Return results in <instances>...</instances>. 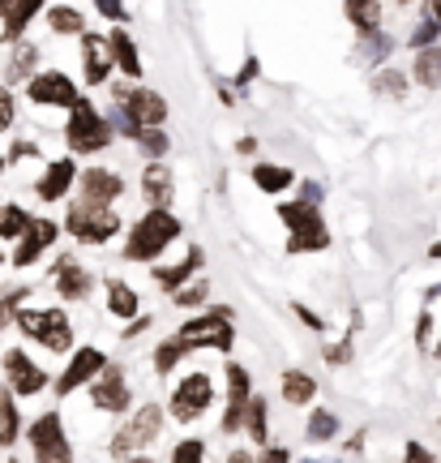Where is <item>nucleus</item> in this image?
<instances>
[{"label":"nucleus","instance_id":"f257e3e1","mask_svg":"<svg viewBox=\"0 0 441 463\" xmlns=\"http://www.w3.org/2000/svg\"><path fill=\"white\" fill-rule=\"evenodd\" d=\"M176 236H180V219L167 206H150V215L133 223L129 241H125V258L129 262H155Z\"/></svg>","mask_w":441,"mask_h":463},{"label":"nucleus","instance_id":"f03ea898","mask_svg":"<svg viewBox=\"0 0 441 463\" xmlns=\"http://www.w3.org/2000/svg\"><path fill=\"white\" fill-rule=\"evenodd\" d=\"M69 112H73V116H69V125H65V142H69V150H73V155H95V150H103L116 137L112 125H108V116L99 112L86 95L73 103Z\"/></svg>","mask_w":441,"mask_h":463},{"label":"nucleus","instance_id":"7ed1b4c3","mask_svg":"<svg viewBox=\"0 0 441 463\" xmlns=\"http://www.w3.org/2000/svg\"><path fill=\"white\" fill-rule=\"evenodd\" d=\"M14 322L22 326V335H31L39 347L48 352H69L73 347V326L61 309H14Z\"/></svg>","mask_w":441,"mask_h":463},{"label":"nucleus","instance_id":"20e7f679","mask_svg":"<svg viewBox=\"0 0 441 463\" xmlns=\"http://www.w3.org/2000/svg\"><path fill=\"white\" fill-rule=\"evenodd\" d=\"M65 232H73V241L82 245H108L116 232H120V215L112 206H90V202H73L65 219Z\"/></svg>","mask_w":441,"mask_h":463},{"label":"nucleus","instance_id":"39448f33","mask_svg":"<svg viewBox=\"0 0 441 463\" xmlns=\"http://www.w3.org/2000/svg\"><path fill=\"white\" fill-rule=\"evenodd\" d=\"M176 335L189 344V352H193V347H219V352H231V339H236V335H231V309H211V314L184 322Z\"/></svg>","mask_w":441,"mask_h":463},{"label":"nucleus","instance_id":"423d86ee","mask_svg":"<svg viewBox=\"0 0 441 463\" xmlns=\"http://www.w3.org/2000/svg\"><path fill=\"white\" fill-rule=\"evenodd\" d=\"M26 438H31L34 459H43V463H56V459L65 463V459H73V447H69L65 425H61V416H56V412H43V416H39L31 430H26Z\"/></svg>","mask_w":441,"mask_h":463},{"label":"nucleus","instance_id":"0eeeda50","mask_svg":"<svg viewBox=\"0 0 441 463\" xmlns=\"http://www.w3.org/2000/svg\"><path fill=\"white\" fill-rule=\"evenodd\" d=\"M26 99L39 103V108H73L82 95H78L73 78L48 69V73H31V82H26Z\"/></svg>","mask_w":441,"mask_h":463},{"label":"nucleus","instance_id":"6e6552de","mask_svg":"<svg viewBox=\"0 0 441 463\" xmlns=\"http://www.w3.org/2000/svg\"><path fill=\"white\" fill-rule=\"evenodd\" d=\"M90 399H95V408H103V412H125L129 408V382H125V369L112 361H103V369H99L95 378H90Z\"/></svg>","mask_w":441,"mask_h":463},{"label":"nucleus","instance_id":"1a4fd4ad","mask_svg":"<svg viewBox=\"0 0 441 463\" xmlns=\"http://www.w3.org/2000/svg\"><path fill=\"white\" fill-rule=\"evenodd\" d=\"M112 99L137 120V125H164L167 120V99L159 90H125V82L112 86Z\"/></svg>","mask_w":441,"mask_h":463},{"label":"nucleus","instance_id":"9d476101","mask_svg":"<svg viewBox=\"0 0 441 463\" xmlns=\"http://www.w3.org/2000/svg\"><path fill=\"white\" fill-rule=\"evenodd\" d=\"M211 399H214L211 378H206V373H189V378L172 391V416H176V420H197V416L211 408Z\"/></svg>","mask_w":441,"mask_h":463},{"label":"nucleus","instance_id":"9b49d317","mask_svg":"<svg viewBox=\"0 0 441 463\" xmlns=\"http://www.w3.org/2000/svg\"><path fill=\"white\" fill-rule=\"evenodd\" d=\"M52 279H56L61 300H82V297H90V288H95V275H90L73 253H61V258L52 262Z\"/></svg>","mask_w":441,"mask_h":463},{"label":"nucleus","instance_id":"f8f14e48","mask_svg":"<svg viewBox=\"0 0 441 463\" xmlns=\"http://www.w3.org/2000/svg\"><path fill=\"white\" fill-rule=\"evenodd\" d=\"M5 378H9V391H14V395H39V391L48 386V373H43L22 347L5 352Z\"/></svg>","mask_w":441,"mask_h":463},{"label":"nucleus","instance_id":"ddd939ff","mask_svg":"<svg viewBox=\"0 0 441 463\" xmlns=\"http://www.w3.org/2000/svg\"><path fill=\"white\" fill-rule=\"evenodd\" d=\"M73 181L82 184V202H90V206H112L125 194V176H116L108 167H86Z\"/></svg>","mask_w":441,"mask_h":463},{"label":"nucleus","instance_id":"4468645a","mask_svg":"<svg viewBox=\"0 0 441 463\" xmlns=\"http://www.w3.org/2000/svg\"><path fill=\"white\" fill-rule=\"evenodd\" d=\"M56 236H61V228H56L52 219H31V223L22 228V236H17L14 266H31L34 258H43V249L56 245Z\"/></svg>","mask_w":441,"mask_h":463},{"label":"nucleus","instance_id":"2eb2a0df","mask_svg":"<svg viewBox=\"0 0 441 463\" xmlns=\"http://www.w3.org/2000/svg\"><path fill=\"white\" fill-rule=\"evenodd\" d=\"M103 361H108V356H103L99 347H78V352H73V361H69V369L56 378V395H73L78 386H86V382L103 369Z\"/></svg>","mask_w":441,"mask_h":463},{"label":"nucleus","instance_id":"dca6fc26","mask_svg":"<svg viewBox=\"0 0 441 463\" xmlns=\"http://www.w3.org/2000/svg\"><path fill=\"white\" fill-rule=\"evenodd\" d=\"M82 39V73L90 86H103L112 78V52H108V39H99V34H78Z\"/></svg>","mask_w":441,"mask_h":463},{"label":"nucleus","instance_id":"f3484780","mask_svg":"<svg viewBox=\"0 0 441 463\" xmlns=\"http://www.w3.org/2000/svg\"><path fill=\"white\" fill-rule=\"evenodd\" d=\"M142 198L150 202V206H172V198H176V176H172V167L164 164V159H150L146 172H142Z\"/></svg>","mask_w":441,"mask_h":463},{"label":"nucleus","instance_id":"a211bd4d","mask_svg":"<svg viewBox=\"0 0 441 463\" xmlns=\"http://www.w3.org/2000/svg\"><path fill=\"white\" fill-rule=\"evenodd\" d=\"M73 176H78V164H73V159H56V164H48V172L34 181V198L39 202L65 198L69 189H73Z\"/></svg>","mask_w":441,"mask_h":463},{"label":"nucleus","instance_id":"6ab92c4d","mask_svg":"<svg viewBox=\"0 0 441 463\" xmlns=\"http://www.w3.org/2000/svg\"><path fill=\"white\" fill-rule=\"evenodd\" d=\"M159 430H164V408H159V403H142V408L133 412V420L125 425L133 450H137V447H150V442L159 438Z\"/></svg>","mask_w":441,"mask_h":463},{"label":"nucleus","instance_id":"aec40b11","mask_svg":"<svg viewBox=\"0 0 441 463\" xmlns=\"http://www.w3.org/2000/svg\"><path fill=\"white\" fill-rule=\"evenodd\" d=\"M108 52H112V65L125 78H142V61H137V43L125 34V22H116V31L108 34Z\"/></svg>","mask_w":441,"mask_h":463},{"label":"nucleus","instance_id":"412c9836","mask_svg":"<svg viewBox=\"0 0 441 463\" xmlns=\"http://www.w3.org/2000/svg\"><path fill=\"white\" fill-rule=\"evenodd\" d=\"M322 249H330V232L322 219H313L305 228H292V236H287V253H322Z\"/></svg>","mask_w":441,"mask_h":463},{"label":"nucleus","instance_id":"4be33fe9","mask_svg":"<svg viewBox=\"0 0 441 463\" xmlns=\"http://www.w3.org/2000/svg\"><path fill=\"white\" fill-rule=\"evenodd\" d=\"M390 52H394V39L386 31H377V26H364V31H360V48H356L360 65H381Z\"/></svg>","mask_w":441,"mask_h":463},{"label":"nucleus","instance_id":"5701e85b","mask_svg":"<svg viewBox=\"0 0 441 463\" xmlns=\"http://www.w3.org/2000/svg\"><path fill=\"white\" fill-rule=\"evenodd\" d=\"M43 5H48V0H14V5L0 14V17H5V39H9V43H17V39H22V31L31 26V17L39 14Z\"/></svg>","mask_w":441,"mask_h":463},{"label":"nucleus","instance_id":"b1692460","mask_svg":"<svg viewBox=\"0 0 441 463\" xmlns=\"http://www.w3.org/2000/svg\"><path fill=\"white\" fill-rule=\"evenodd\" d=\"M202 262H206V253H202V249H189V258H184V262H176V266H155V283L172 292V288H180L184 279H193V270Z\"/></svg>","mask_w":441,"mask_h":463},{"label":"nucleus","instance_id":"393cba45","mask_svg":"<svg viewBox=\"0 0 441 463\" xmlns=\"http://www.w3.org/2000/svg\"><path fill=\"white\" fill-rule=\"evenodd\" d=\"M296 172L283 164H253V184L262 189V194H283V189H292Z\"/></svg>","mask_w":441,"mask_h":463},{"label":"nucleus","instance_id":"a878e982","mask_svg":"<svg viewBox=\"0 0 441 463\" xmlns=\"http://www.w3.org/2000/svg\"><path fill=\"white\" fill-rule=\"evenodd\" d=\"M416 82L425 90H437L441 86V48L428 43V48H416Z\"/></svg>","mask_w":441,"mask_h":463},{"label":"nucleus","instance_id":"bb28decb","mask_svg":"<svg viewBox=\"0 0 441 463\" xmlns=\"http://www.w3.org/2000/svg\"><path fill=\"white\" fill-rule=\"evenodd\" d=\"M240 430H249V438L266 447V438H270V425H266V399L249 395L245 399V420H240Z\"/></svg>","mask_w":441,"mask_h":463},{"label":"nucleus","instance_id":"cd10ccee","mask_svg":"<svg viewBox=\"0 0 441 463\" xmlns=\"http://www.w3.org/2000/svg\"><path fill=\"white\" fill-rule=\"evenodd\" d=\"M108 314H116V317L142 314V305H137V292H133L129 283H120V279L108 283Z\"/></svg>","mask_w":441,"mask_h":463},{"label":"nucleus","instance_id":"c85d7f7f","mask_svg":"<svg viewBox=\"0 0 441 463\" xmlns=\"http://www.w3.org/2000/svg\"><path fill=\"white\" fill-rule=\"evenodd\" d=\"M278 386H283V399H287V403H313V395H317V382H313L309 373H300V369H287Z\"/></svg>","mask_w":441,"mask_h":463},{"label":"nucleus","instance_id":"c756f323","mask_svg":"<svg viewBox=\"0 0 441 463\" xmlns=\"http://www.w3.org/2000/svg\"><path fill=\"white\" fill-rule=\"evenodd\" d=\"M133 142H137V150H142L146 159H164L167 146H172V137L164 133V125H142Z\"/></svg>","mask_w":441,"mask_h":463},{"label":"nucleus","instance_id":"7c9ffc66","mask_svg":"<svg viewBox=\"0 0 441 463\" xmlns=\"http://www.w3.org/2000/svg\"><path fill=\"white\" fill-rule=\"evenodd\" d=\"M17 433H22V420H17L14 391H0V447H14Z\"/></svg>","mask_w":441,"mask_h":463},{"label":"nucleus","instance_id":"2f4dec72","mask_svg":"<svg viewBox=\"0 0 441 463\" xmlns=\"http://www.w3.org/2000/svg\"><path fill=\"white\" fill-rule=\"evenodd\" d=\"M48 26L56 34H82L86 31V17L73 9V5H52L48 9Z\"/></svg>","mask_w":441,"mask_h":463},{"label":"nucleus","instance_id":"473e14b6","mask_svg":"<svg viewBox=\"0 0 441 463\" xmlns=\"http://www.w3.org/2000/svg\"><path fill=\"white\" fill-rule=\"evenodd\" d=\"M343 14L356 31H364V26L381 22V0H343Z\"/></svg>","mask_w":441,"mask_h":463},{"label":"nucleus","instance_id":"72a5a7b5","mask_svg":"<svg viewBox=\"0 0 441 463\" xmlns=\"http://www.w3.org/2000/svg\"><path fill=\"white\" fill-rule=\"evenodd\" d=\"M278 219L292 232V228H305V223H313V219H322V215H317V202L296 198V202H283V206H278Z\"/></svg>","mask_w":441,"mask_h":463},{"label":"nucleus","instance_id":"f704fd0d","mask_svg":"<svg viewBox=\"0 0 441 463\" xmlns=\"http://www.w3.org/2000/svg\"><path fill=\"white\" fill-rule=\"evenodd\" d=\"M339 433V416L330 412V408H313V416H309V430H305V438L309 442H330Z\"/></svg>","mask_w":441,"mask_h":463},{"label":"nucleus","instance_id":"c9c22d12","mask_svg":"<svg viewBox=\"0 0 441 463\" xmlns=\"http://www.w3.org/2000/svg\"><path fill=\"white\" fill-rule=\"evenodd\" d=\"M184 352H189V344L180 339V335H172V339H164V344L155 347V369L159 373H172L180 361H184Z\"/></svg>","mask_w":441,"mask_h":463},{"label":"nucleus","instance_id":"e433bc0d","mask_svg":"<svg viewBox=\"0 0 441 463\" xmlns=\"http://www.w3.org/2000/svg\"><path fill=\"white\" fill-rule=\"evenodd\" d=\"M373 95L403 99V95H408V78H403L399 69H377V73H373Z\"/></svg>","mask_w":441,"mask_h":463},{"label":"nucleus","instance_id":"4c0bfd02","mask_svg":"<svg viewBox=\"0 0 441 463\" xmlns=\"http://www.w3.org/2000/svg\"><path fill=\"white\" fill-rule=\"evenodd\" d=\"M26 223H31V215H26L17 202H5V206H0V241H17Z\"/></svg>","mask_w":441,"mask_h":463},{"label":"nucleus","instance_id":"58836bf2","mask_svg":"<svg viewBox=\"0 0 441 463\" xmlns=\"http://www.w3.org/2000/svg\"><path fill=\"white\" fill-rule=\"evenodd\" d=\"M253 395V382H249L245 364H228V403H245Z\"/></svg>","mask_w":441,"mask_h":463},{"label":"nucleus","instance_id":"ea45409f","mask_svg":"<svg viewBox=\"0 0 441 463\" xmlns=\"http://www.w3.org/2000/svg\"><path fill=\"white\" fill-rule=\"evenodd\" d=\"M206 292H211V288H206V279H197V283H180V288H172V305H180V309H193V305H202V300H206Z\"/></svg>","mask_w":441,"mask_h":463},{"label":"nucleus","instance_id":"a19ab883","mask_svg":"<svg viewBox=\"0 0 441 463\" xmlns=\"http://www.w3.org/2000/svg\"><path fill=\"white\" fill-rule=\"evenodd\" d=\"M34 61H39L34 43H17V48H14V65H9V78H14V82L31 78V73H34Z\"/></svg>","mask_w":441,"mask_h":463},{"label":"nucleus","instance_id":"79ce46f5","mask_svg":"<svg viewBox=\"0 0 441 463\" xmlns=\"http://www.w3.org/2000/svg\"><path fill=\"white\" fill-rule=\"evenodd\" d=\"M437 34H441V22L437 17H425V22L411 31V48H428V43H437Z\"/></svg>","mask_w":441,"mask_h":463},{"label":"nucleus","instance_id":"37998d69","mask_svg":"<svg viewBox=\"0 0 441 463\" xmlns=\"http://www.w3.org/2000/svg\"><path fill=\"white\" fill-rule=\"evenodd\" d=\"M202 455H206V447H202L197 438H189V442H180V447L172 450V459H176V463H197Z\"/></svg>","mask_w":441,"mask_h":463},{"label":"nucleus","instance_id":"c03bdc74","mask_svg":"<svg viewBox=\"0 0 441 463\" xmlns=\"http://www.w3.org/2000/svg\"><path fill=\"white\" fill-rule=\"evenodd\" d=\"M95 9H99V17H108V22H125V0H95Z\"/></svg>","mask_w":441,"mask_h":463},{"label":"nucleus","instance_id":"a18cd8bd","mask_svg":"<svg viewBox=\"0 0 441 463\" xmlns=\"http://www.w3.org/2000/svg\"><path fill=\"white\" fill-rule=\"evenodd\" d=\"M326 361L330 364H347V361H352V335H347L339 347H326Z\"/></svg>","mask_w":441,"mask_h":463},{"label":"nucleus","instance_id":"49530a36","mask_svg":"<svg viewBox=\"0 0 441 463\" xmlns=\"http://www.w3.org/2000/svg\"><path fill=\"white\" fill-rule=\"evenodd\" d=\"M14 125V95L9 90H0V133Z\"/></svg>","mask_w":441,"mask_h":463},{"label":"nucleus","instance_id":"de8ad7c7","mask_svg":"<svg viewBox=\"0 0 441 463\" xmlns=\"http://www.w3.org/2000/svg\"><path fill=\"white\" fill-rule=\"evenodd\" d=\"M34 155H39L34 142H14V150H9V159H34ZM9 159H5V164H9Z\"/></svg>","mask_w":441,"mask_h":463},{"label":"nucleus","instance_id":"09e8293b","mask_svg":"<svg viewBox=\"0 0 441 463\" xmlns=\"http://www.w3.org/2000/svg\"><path fill=\"white\" fill-rule=\"evenodd\" d=\"M300 198H305V202H317V206H322V184H317V181H305V184H300Z\"/></svg>","mask_w":441,"mask_h":463},{"label":"nucleus","instance_id":"8fccbe9b","mask_svg":"<svg viewBox=\"0 0 441 463\" xmlns=\"http://www.w3.org/2000/svg\"><path fill=\"white\" fill-rule=\"evenodd\" d=\"M112 455H116V459H120V455H133V442H129V433H125V430L116 433V442H112Z\"/></svg>","mask_w":441,"mask_h":463},{"label":"nucleus","instance_id":"3c124183","mask_svg":"<svg viewBox=\"0 0 441 463\" xmlns=\"http://www.w3.org/2000/svg\"><path fill=\"white\" fill-rule=\"evenodd\" d=\"M146 326H150V317H142V314H133V322H129V326H125V339H137V335L146 331Z\"/></svg>","mask_w":441,"mask_h":463},{"label":"nucleus","instance_id":"603ef678","mask_svg":"<svg viewBox=\"0 0 441 463\" xmlns=\"http://www.w3.org/2000/svg\"><path fill=\"white\" fill-rule=\"evenodd\" d=\"M296 317H300L305 326H313V331H322V317L313 314V309H305V305H296Z\"/></svg>","mask_w":441,"mask_h":463},{"label":"nucleus","instance_id":"864d4df0","mask_svg":"<svg viewBox=\"0 0 441 463\" xmlns=\"http://www.w3.org/2000/svg\"><path fill=\"white\" fill-rule=\"evenodd\" d=\"M253 78H258V61L249 56V65L240 69V73H236V86H249V82H253Z\"/></svg>","mask_w":441,"mask_h":463},{"label":"nucleus","instance_id":"5fc2aeb1","mask_svg":"<svg viewBox=\"0 0 441 463\" xmlns=\"http://www.w3.org/2000/svg\"><path fill=\"white\" fill-rule=\"evenodd\" d=\"M408 459H411V463H428L433 455H428V450L420 447V442H411V447H408Z\"/></svg>","mask_w":441,"mask_h":463},{"label":"nucleus","instance_id":"6e6d98bb","mask_svg":"<svg viewBox=\"0 0 441 463\" xmlns=\"http://www.w3.org/2000/svg\"><path fill=\"white\" fill-rule=\"evenodd\" d=\"M14 300H0V331H5V326H9V322H14Z\"/></svg>","mask_w":441,"mask_h":463},{"label":"nucleus","instance_id":"4d7b16f0","mask_svg":"<svg viewBox=\"0 0 441 463\" xmlns=\"http://www.w3.org/2000/svg\"><path fill=\"white\" fill-rule=\"evenodd\" d=\"M236 150H240V155H253V150H258V142H253V137H240V142H236Z\"/></svg>","mask_w":441,"mask_h":463},{"label":"nucleus","instance_id":"13d9d810","mask_svg":"<svg viewBox=\"0 0 441 463\" xmlns=\"http://www.w3.org/2000/svg\"><path fill=\"white\" fill-rule=\"evenodd\" d=\"M266 459H275V463H287V450H278V447H270V450H266Z\"/></svg>","mask_w":441,"mask_h":463},{"label":"nucleus","instance_id":"bf43d9fd","mask_svg":"<svg viewBox=\"0 0 441 463\" xmlns=\"http://www.w3.org/2000/svg\"><path fill=\"white\" fill-rule=\"evenodd\" d=\"M428 17H437L441 22V0H428Z\"/></svg>","mask_w":441,"mask_h":463},{"label":"nucleus","instance_id":"052dcab7","mask_svg":"<svg viewBox=\"0 0 441 463\" xmlns=\"http://www.w3.org/2000/svg\"><path fill=\"white\" fill-rule=\"evenodd\" d=\"M428 253H433V258H441V241H437V245H433V249H428Z\"/></svg>","mask_w":441,"mask_h":463},{"label":"nucleus","instance_id":"680f3d73","mask_svg":"<svg viewBox=\"0 0 441 463\" xmlns=\"http://www.w3.org/2000/svg\"><path fill=\"white\" fill-rule=\"evenodd\" d=\"M9 5H14V0H0V14H5V9H9Z\"/></svg>","mask_w":441,"mask_h":463},{"label":"nucleus","instance_id":"e2e57ef3","mask_svg":"<svg viewBox=\"0 0 441 463\" xmlns=\"http://www.w3.org/2000/svg\"><path fill=\"white\" fill-rule=\"evenodd\" d=\"M394 5H411V0H394Z\"/></svg>","mask_w":441,"mask_h":463},{"label":"nucleus","instance_id":"0e129e2a","mask_svg":"<svg viewBox=\"0 0 441 463\" xmlns=\"http://www.w3.org/2000/svg\"><path fill=\"white\" fill-rule=\"evenodd\" d=\"M0 172H5V155H0Z\"/></svg>","mask_w":441,"mask_h":463},{"label":"nucleus","instance_id":"69168bd1","mask_svg":"<svg viewBox=\"0 0 441 463\" xmlns=\"http://www.w3.org/2000/svg\"><path fill=\"white\" fill-rule=\"evenodd\" d=\"M0 262H5V253H0Z\"/></svg>","mask_w":441,"mask_h":463}]
</instances>
